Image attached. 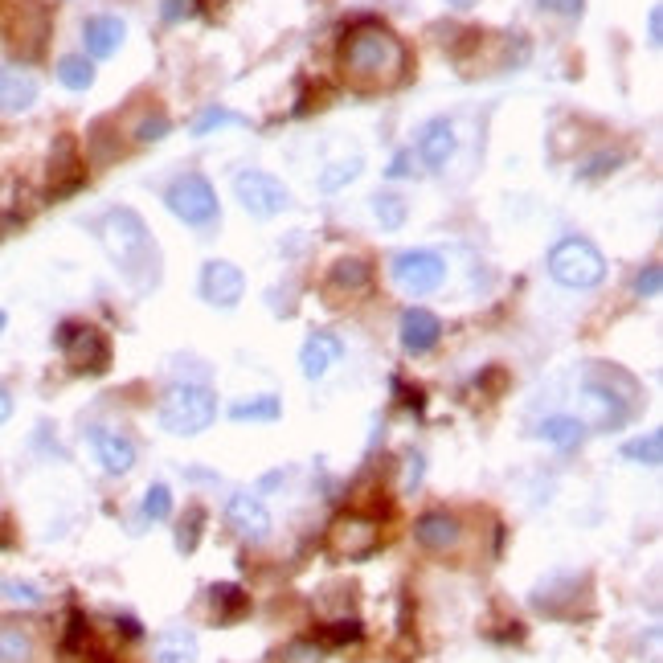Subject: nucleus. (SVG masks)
<instances>
[{
    "instance_id": "obj_11",
    "label": "nucleus",
    "mask_w": 663,
    "mask_h": 663,
    "mask_svg": "<svg viewBox=\"0 0 663 663\" xmlns=\"http://www.w3.org/2000/svg\"><path fill=\"white\" fill-rule=\"evenodd\" d=\"M58 348L66 352V361H70L74 369L103 373L107 361H111L107 340H103L95 328H86V324H62V332H58Z\"/></svg>"
},
{
    "instance_id": "obj_15",
    "label": "nucleus",
    "mask_w": 663,
    "mask_h": 663,
    "mask_svg": "<svg viewBox=\"0 0 663 663\" xmlns=\"http://www.w3.org/2000/svg\"><path fill=\"white\" fill-rule=\"evenodd\" d=\"M340 357H344V340L340 336L312 332L303 340V348H299V369H303L307 381H324L332 373V365H340Z\"/></svg>"
},
{
    "instance_id": "obj_2",
    "label": "nucleus",
    "mask_w": 663,
    "mask_h": 663,
    "mask_svg": "<svg viewBox=\"0 0 663 663\" xmlns=\"http://www.w3.org/2000/svg\"><path fill=\"white\" fill-rule=\"evenodd\" d=\"M410 66V54L402 46V37H393L377 21L352 25L344 46H340V70L348 74L352 86L361 91H381V86H397Z\"/></svg>"
},
{
    "instance_id": "obj_16",
    "label": "nucleus",
    "mask_w": 663,
    "mask_h": 663,
    "mask_svg": "<svg viewBox=\"0 0 663 663\" xmlns=\"http://www.w3.org/2000/svg\"><path fill=\"white\" fill-rule=\"evenodd\" d=\"M123 37H127V25L115 13H95V17H86V25H82V46H86V54L99 58V62L119 54Z\"/></svg>"
},
{
    "instance_id": "obj_21",
    "label": "nucleus",
    "mask_w": 663,
    "mask_h": 663,
    "mask_svg": "<svg viewBox=\"0 0 663 663\" xmlns=\"http://www.w3.org/2000/svg\"><path fill=\"white\" fill-rule=\"evenodd\" d=\"M152 655H156V663H193L197 659V635L185 631V627L160 631L152 639Z\"/></svg>"
},
{
    "instance_id": "obj_44",
    "label": "nucleus",
    "mask_w": 663,
    "mask_h": 663,
    "mask_svg": "<svg viewBox=\"0 0 663 663\" xmlns=\"http://www.w3.org/2000/svg\"><path fill=\"white\" fill-rule=\"evenodd\" d=\"M447 5H451V9H459V13H467V9H475V5H479V0H447Z\"/></svg>"
},
{
    "instance_id": "obj_41",
    "label": "nucleus",
    "mask_w": 663,
    "mask_h": 663,
    "mask_svg": "<svg viewBox=\"0 0 663 663\" xmlns=\"http://www.w3.org/2000/svg\"><path fill=\"white\" fill-rule=\"evenodd\" d=\"M418 483H422V455H406V492H414L418 488Z\"/></svg>"
},
{
    "instance_id": "obj_3",
    "label": "nucleus",
    "mask_w": 663,
    "mask_h": 663,
    "mask_svg": "<svg viewBox=\"0 0 663 663\" xmlns=\"http://www.w3.org/2000/svg\"><path fill=\"white\" fill-rule=\"evenodd\" d=\"M217 418V393L209 385H193V381H176L168 385L164 402H160V426L176 438H193L201 430H209Z\"/></svg>"
},
{
    "instance_id": "obj_26",
    "label": "nucleus",
    "mask_w": 663,
    "mask_h": 663,
    "mask_svg": "<svg viewBox=\"0 0 663 663\" xmlns=\"http://www.w3.org/2000/svg\"><path fill=\"white\" fill-rule=\"evenodd\" d=\"M33 659V635L17 623L0 627V663H29Z\"/></svg>"
},
{
    "instance_id": "obj_35",
    "label": "nucleus",
    "mask_w": 663,
    "mask_h": 663,
    "mask_svg": "<svg viewBox=\"0 0 663 663\" xmlns=\"http://www.w3.org/2000/svg\"><path fill=\"white\" fill-rule=\"evenodd\" d=\"M659 287H663V267H659V262H647V267L635 275V295L639 299H655Z\"/></svg>"
},
{
    "instance_id": "obj_25",
    "label": "nucleus",
    "mask_w": 663,
    "mask_h": 663,
    "mask_svg": "<svg viewBox=\"0 0 663 663\" xmlns=\"http://www.w3.org/2000/svg\"><path fill=\"white\" fill-rule=\"evenodd\" d=\"M279 414H283V402L275 393H262V397H250V402H234L230 406L234 422H275Z\"/></svg>"
},
{
    "instance_id": "obj_7",
    "label": "nucleus",
    "mask_w": 663,
    "mask_h": 663,
    "mask_svg": "<svg viewBox=\"0 0 663 663\" xmlns=\"http://www.w3.org/2000/svg\"><path fill=\"white\" fill-rule=\"evenodd\" d=\"M234 197L258 221H267V217H275V213H283L291 205V193H287V185L279 181V176L258 172V168H246V172L234 176Z\"/></svg>"
},
{
    "instance_id": "obj_4",
    "label": "nucleus",
    "mask_w": 663,
    "mask_h": 663,
    "mask_svg": "<svg viewBox=\"0 0 663 663\" xmlns=\"http://www.w3.org/2000/svg\"><path fill=\"white\" fill-rule=\"evenodd\" d=\"M549 275L569 291H590L606 279V258L590 238H561L549 250Z\"/></svg>"
},
{
    "instance_id": "obj_31",
    "label": "nucleus",
    "mask_w": 663,
    "mask_h": 663,
    "mask_svg": "<svg viewBox=\"0 0 663 663\" xmlns=\"http://www.w3.org/2000/svg\"><path fill=\"white\" fill-rule=\"evenodd\" d=\"M140 512H144V520H152V524H160V520L172 516V488H168V483H152V488L144 492Z\"/></svg>"
},
{
    "instance_id": "obj_38",
    "label": "nucleus",
    "mask_w": 663,
    "mask_h": 663,
    "mask_svg": "<svg viewBox=\"0 0 663 663\" xmlns=\"http://www.w3.org/2000/svg\"><path fill=\"white\" fill-rule=\"evenodd\" d=\"M213 606H230L234 614L246 606V598H242V590L238 586H213Z\"/></svg>"
},
{
    "instance_id": "obj_14",
    "label": "nucleus",
    "mask_w": 663,
    "mask_h": 663,
    "mask_svg": "<svg viewBox=\"0 0 663 663\" xmlns=\"http://www.w3.org/2000/svg\"><path fill=\"white\" fill-rule=\"evenodd\" d=\"M455 148H459V136H455V123H451L447 115L430 119V123L418 131V160H422L430 172L447 168L451 156H455Z\"/></svg>"
},
{
    "instance_id": "obj_34",
    "label": "nucleus",
    "mask_w": 663,
    "mask_h": 663,
    "mask_svg": "<svg viewBox=\"0 0 663 663\" xmlns=\"http://www.w3.org/2000/svg\"><path fill=\"white\" fill-rule=\"evenodd\" d=\"M201 524H205V512H201V508H189V520H181V533H176V549H181V553H193V549H197Z\"/></svg>"
},
{
    "instance_id": "obj_37",
    "label": "nucleus",
    "mask_w": 663,
    "mask_h": 663,
    "mask_svg": "<svg viewBox=\"0 0 663 663\" xmlns=\"http://www.w3.org/2000/svg\"><path fill=\"white\" fill-rule=\"evenodd\" d=\"M197 5H201V0H164L160 17H164L168 25H176V21H189V17H197Z\"/></svg>"
},
{
    "instance_id": "obj_29",
    "label": "nucleus",
    "mask_w": 663,
    "mask_h": 663,
    "mask_svg": "<svg viewBox=\"0 0 663 663\" xmlns=\"http://www.w3.org/2000/svg\"><path fill=\"white\" fill-rule=\"evenodd\" d=\"M373 213H377V221H381L385 230H402L410 205H406L402 193H377V197H373Z\"/></svg>"
},
{
    "instance_id": "obj_18",
    "label": "nucleus",
    "mask_w": 663,
    "mask_h": 663,
    "mask_svg": "<svg viewBox=\"0 0 663 663\" xmlns=\"http://www.w3.org/2000/svg\"><path fill=\"white\" fill-rule=\"evenodd\" d=\"M459 537H463V528H459V520H455L451 512H422V516L414 520V541H418L422 549H430V553L455 549Z\"/></svg>"
},
{
    "instance_id": "obj_12",
    "label": "nucleus",
    "mask_w": 663,
    "mask_h": 663,
    "mask_svg": "<svg viewBox=\"0 0 663 663\" xmlns=\"http://www.w3.org/2000/svg\"><path fill=\"white\" fill-rule=\"evenodd\" d=\"M328 545L336 557H348V561H361L369 553H377L381 545V528L365 516H340L332 528H328Z\"/></svg>"
},
{
    "instance_id": "obj_32",
    "label": "nucleus",
    "mask_w": 663,
    "mask_h": 663,
    "mask_svg": "<svg viewBox=\"0 0 663 663\" xmlns=\"http://www.w3.org/2000/svg\"><path fill=\"white\" fill-rule=\"evenodd\" d=\"M357 176H361V156H352L348 164H332L328 172H320V189H324V193H336L340 185L357 181Z\"/></svg>"
},
{
    "instance_id": "obj_13",
    "label": "nucleus",
    "mask_w": 663,
    "mask_h": 663,
    "mask_svg": "<svg viewBox=\"0 0 663 663\" xmlns=\"http://www.w3.org/2000/svg\"><path fill=\"white\" fill-rule=\"evenodd\" d=\"M41 95L37 74L29 66L5 62L0 66V115H25Z\"/></svg>"
},
{
    "instance_id": "obj_1",
    "label": "nucleus",
    "mask_w": 663,
    "mask_h": 663,
    "mask_svg": "<svg viewBox=\"0 0 663 663\" xmlns=\"http://www.w3.org/2000/svg\"><path fill=\"white\" fill-rule=\"evenodd\" d=\"M95 234H99V246L107 250V258L115 262V271L136 291H152L160 283V246L136 209H127V205L107 209L95 221Z\"/></svg>"
},
{
    "instance_id": "obj_40",
    "label": "nucleus",
    "mask_w": 663,
    "mask_h": 663,
    "mask_svg": "<svg viewBox=\"0 0 663 663\" xmlns=\"http://www.w3.org/2000/svg\"><path fill=\"white\" fill-rule=\"evenodd\" d=\"M393 181H402V176H410L414 172V152H397L393 160H389V168H385Z\"/></svg>"
},
{
    "instance_id": "obj_6",
    "label": "nucleus",
    "mask_w": 663,
    "mask_h": 663,
    "mask_svg": "<svg viewBox=\"0 0 663 663\" xmlns=\"http://www.w3.org/2000/svg\"><path fill=\"white\" fill-rule=\"evenodd\" d=\"M578 418L586 430H618L631 418V397L614 393L610 377H586L582 397H578Z\"/></svg>"
},
{
    "instance_id": "obj_33",
    "label": "nucleus",
    "mask_w": 663,
    "mask_h": 663,
    "mask_svg": "<svg viewBox=\"0 0 663 663\" xmlns=\"http://www.w3.org/2000/svg\"><path fill=\"white\" fill-rule=\"evenodd\" d=\"M168 127H172V123H168V115H164V111H152V115H144V119H140V127H136V140H140V144H156V140H164V136H168Z\"/></svg>"
},
{
    "instance_id": "obj_39",
    "label": "nucleus",
    "mask_w": 663,
    "mask_h": 663,
    "mask_svg": "<svg viewBox=\"0 0 663 663\" xmlns=\"http://www.w3.org/2000/svg\"><path fill=\"white\" fill-rule=\"evenodd\" d=\"M541 9H549V13H557V17H582L586 0H541Z\"/></svg>"
},
{
    "instance_id": "obj_42",
    "label": "nucleus",
    "mask_w": 663,
    "mask_h": 663,
    "mask_svg": "<svg viewBox=\"0 0 663 663\" xmlns=\"http://www.w3.org/2000/svg\"><path fill=\"white\" fill-rule=\"evenodd\" d=\"M647 41H651V46H659V41H663V9L659 5L647 13Z\"/></svg>"
},
{
    "instance_id": "obj_8",
    "label": "nucleus",
    "mask_w": 663,
    "mask_h": 663,
    "mask_svg": "<svg viewBox=\"0 0 663 663\" xmlns=\"http://www.w3.org/2000/svg\"><path fill=\"white\" fill-rule=\"evenodd\" d=\"M447 279V262L434 250H402L393 258V283L406 295H430Z\"/></svg>"
},
{
    "instance_id": "obj_43",
    "label": "nucleus",
    "mask_w": 663,
    "mask_h": 663,
    "mask_svg": "<svg viewBox=\"0 0 663 663\" xmlns=\"http://www.w3.org/2000/svg\"><path fill=\"white\" fill-rule=\"evenodd\" d=\"M13 418V393L5 389V385H0V426H5Z\"/></svg>"
},
{
    "instance_id": "obj_22",
    "label": "nucleus",
    "mask_w": 663,
    "mask_h": 663,
    "mask_svg": "<svg viewBox=\"0 0 663 663\" xmlns=\"http://www.w3.org/2000/svg\"><path fill=\"white\" fill-rule=\"evenodd\" d=\"M332 291H348V295H361L369 283H373V271H369V262L365 258H340L332 275H328Z\"/></svg>"
},
{
    "instance_id": "obj_45",
    "label": "nucleus",
    "mask_w": 663,
    "mask_h": 663,
    "mask_svg": "<svg viewBox=\"0 0 663 663\" xmlns=\"http://www.w3.org/2000/svg\"><path fill=\"white\" fill-rule=\"evenodd\" d=\"M5 324H9V316H5V312H0V332H5Z\"/></svg>"
},
{
    "instance_id": "obj_19",
    "label": "nucleus",
    "mask_w": 663,
    "mask_h": 663,
    "mask_svg": "<svg viewBox=\"0 0 663 663\" xmlns=\"http://www.w3.org/2000/svg\"><path fill=\"white\" fill-rule=\"evenodd\" d=\"M95 455L107 475H127L136 467V442L123 430H95Z\"/></svg>"
},
{
    "instance_id": "obj_23",
    "label": "nucleus",
    "mask_w": 663,
    "mask_h": 663,
    "mask_svg": "<svg viewBox=\"0 0 663 663\" xmlns=\"http://www.w3.org/2000/svg\"><path fill=\"white\" fill-rule=\"evenodd\" d=\"M58 82L66 86V91H91L95 86V62L86 54H66L58 62Z\"/></svg>"
},
{
    "instance_id": "obj_24",
    "label": "nucleus",
    "mask_w": 663,
    "mask_h": 663,
    "mask_svg": "<svg viewBox=\"0 0 663 663\" xmlns=\"http://www.w3.org/2000/svg\"><path fill=\"white\" fill-rule=\"evenodd\" d=\"M50 176H54V181H58V176H66V181H62V193L78 189L82 172H78V152H74V140H70V136H62V140L54 144V156H50Z\"/></svg>"
},
{
    "instance_id": "obj_5",
    "label": "nucleus",
    "mask_w": 663,
    "mask_h": 663,
    "mask_svg": "<svg viewBox=\"0 0 663 663\" xmlns=\"http://www.w3.org/2000/svg\"><path fill=\"white\" fill-rule=\"evenodd\" d=\"M164 205L172 217H181L185 226L193 230H209L221 221V205H217V189L209 185V176L201 172H185V176H176V181L168 185L164 193Z\"/></svg>"
},
{
    "instance_id": "obj_10",
    "label": "nucleus",
    "mask_w": 663,
    "mask_h": 663,
    "mask_svg": "<svg viewBox=\"0 0 663 663\" xmlns=\"http://www.w3.org/2000/svg\"><path fill=\"white\" fill-rule=\"evenodd\" d=\"M226 524L234 528L242 541H250V545L271 541V528H275L271 508L262 504L254 492H234V496L226 500Z\"/></svg>"
},
{
    "instance_id": "obj_27",
    "label": "nucleus",
    "mask_w": 663,
    "mask_h": 663,
    "mask_svg": "<svg viewBox=\"0 0 663 663\" xmlns=\"http://www.w3.org/2000/svg\"><path fill=\"white\" fill-rule=\"evenodd\" d=\"M0 602H5V606H21V610H37V606H46V594H41V586H33V582L0 578Z\"/></svg>"
},
{
    "instance_id": "obj_17",
    "label": "nucleus",
    "mask_w": 663,
    "mask_h": 663,
    "mask_svg": "<svg viewBox=\"0 0 663 663\" xmlns=\"http://www.w3.org/2000/svg\"><path fill=\"white\" fill-rule=\"evenodd\" d=\"M438 340H442V320L434 312H426V307L402 312V348L410 357H426L430 348H438Z\"/></svg>"
},
{
    "instance_id": "obj_9",
    "label": "nucleus",
    "mask_w": 663,
    "mask_h": 663,
    "mask_svg": "<svg viewBox=\"0 0 663 663\" xmlns=\"http://www.w3.org/2000/svg\"><path fill=\"white\" fill-rule=\"evenodd\" d=\"M197 287H201V299L213 303V307H221V312H234V307L242 303V295H246L242 271L234 267V262H226V258H209L205 267H201Z\"/></svg>"
},
{
    "instance_id": "obj_28",
    "label": "nucleus",
    "mask_w": 663,
    "mask_h": 663,
    "mask_svg": "<svg viewBox=\"0 0 663 663\" xmlns=\"http://www.w3.org/2000/svg\"><path fill=\"white\" fill-rule=\"evenodd\" d=\"M623 459L643 463V467H659V463H663V434H659V430H647L643 438L623 442Z\"/></svg>"
},
{
    "instance_id": "obj_36",
    "label": "nucleus",
    "mask_w": 663,
    "mask_h": 663,
    "mask_svg": "<svg viewBox=\"0 0 663 663\" xmlns=\"http://www.w3.org/2000/svg\"><path fill=\"white\" fill-rule=\"evenodd\" d=\"M618 164H623V156L618 152H602V156H594V160H586L582 168H578V176L582 181H598V176H606V172H614Z\"/></svg>"
},
{
    "instance_id": "obj_20",
    "label": "nucleus",
    "mask_w": 663,
    "mask_h": 663,
    "mask_svg": "<svg viewBox=\"0 0 663 663\" xmlns=\"http://www.w3.org/2000/svg\"><path fill=\"white\" fill-rule=\"evenodd\" d=\"M586 426L573 418V414H549L541 426H537V438H545L549 447H557V451H578L582 442H586Z\"/></svg>"
},
{
    "instance_id": "obj_30",
    "label": "nucleus",
    "mask_w": 663,
    "mask_h": 663,
    "mask_svg": "<svg viewBox=\"0 0 663 663\" xmlns=\"http://www.w3.org/2000/svg\"><path fill=\"white\" fill-rule=\"evenodd\" d=\"M250 119L246 115H238V111H230V107H205L197 119H193V136L201 140V136H209V131H217V127H246Z\"/></svg>"
}]
</instances>
